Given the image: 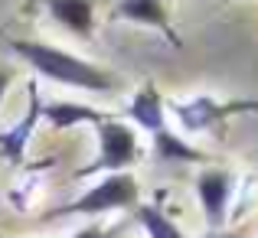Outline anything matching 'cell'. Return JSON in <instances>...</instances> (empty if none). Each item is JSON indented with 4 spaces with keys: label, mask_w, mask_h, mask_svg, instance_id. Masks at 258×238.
<instances>
[{
    "label": "cell",
    "mask_w": 258,
    "mask_h": 238,
    "mask_svg": "<svg viewBox=\"0 0 258 238\" xmlns=\"http://www.w3.org/2000/svg\"><path fill=\"white\" fill-rule=\"evenodd\" d=\"M10 49L17 56H23V62H30L39 75L62 82V85H76V88H88V92H111L114 78L108 72L95 69L92 62L79 56H69V52L56 49V46L46 43H26V39H13Z\"/></svg>",
    "instance_id": "obj_1"
},
{
    "label": "cell",
    "mask_w": 258,
    "mask_h": 238,
    "mask_svg": "<svg viewBox=\"0 0 258 238\" xmlns=\"http://www.w3.org/2000/svg\"><path fill=\"white\" fill-rule=\"evenodd\" d=\"M131 202H138V183H134V176L114 173V176H108L105 183L92 186L82 199L56 209V215H72V212L76 215H98V212H108V209L131 206Z\"/></svg>",
    "instance_id": "obj_2"
},
{
    "label": "cell",
    "mask_w": 258,
    "mask_h": 238,
    "mask_svg": "<svg viewBox=\"0 0 258 238\" xmlns=\"http://www.w3.org/2000/svg\"><path fill=\"white\" fill-rule=\"evenodd\" d=\"M98 137H101V153L92 167L79 170V176L85 173H95V170H118V167H127L138 153V140H134V131H127L124 124L118 121H101L98 124Z\"/></svg>",
    "instance_id": "obj_3"
},
{
    "label": "cell",
    "mask_w": 258,
    "mask_h": 238,
    "mask_svg": "<svg viewBox=\"0 0 258 238\" xmlns=\"http://www.w3.org/2000/svg\"><path fill=\"white\" fill-rule=\"evenodd\" d=\"M239 111H258V101H232V105H216L213 98H193V101H183L176 105V114L186 127H209L213 121H222L229 114H239Z\"/></svg>",
    "instance_id": "obj_4"
},
{
    "label": "cell",
    "mask_w": 258,
    "mask_h": 238,
    "mask_svg": "<svg viewBox=\"0 0 258 238\" xmlns=\"http://www.w3.org/2000/svg\"><path fill=\"white\" fill-rule=\"evenodd\" d=\"M196 193H200V202H203V209H206L209 222L219 225V222L226 219V202H229V193H232V176H229L226 170H206V173H200V180H196Z\"/></svg>",
    "instance_id": "obj_5"
},
{
    "label": "cell",
    "mask_w": 258,
    "mask_h": 238,
    "mask_svg": "<svg viewBox=\"0 0 258 238\" xmlns=\"http://www.w3.org/2000/svg\"><path fill=\"white\" fill-rule=\"evenodd\" d=\"M36 121H39V92H36V85H30V111H26V118L17 121V127L0 134V153H4L7 160L23 157V147L30 144V134H33V127H36Z\"/></svg>",
    "instance_id": "obj_6"
},
{
    "label": "cell",
    "mask_w": 258,
    "mask_h": 238,
    "mask_svg": "<svg viewBox=\"0 0 258 238\" xmlns=\"http://www.w3.org/2000/svg\"><path fill=\"white\" fill-rule=\"evenodd\" d=\"M118 17L138 20V23H147V26H157L173 46H180V39L173 36L170 23H167V13H164V7H160V0H121L118 4Z\"/></svg>",
    "instance_id": "obj_7"
},
{
    "label": "cell",
    "mask_w": 258,
    "mask_h": 238,
    "mask_svg": "<svg viewBox=\"0 0 258 238\" xmlns=\"http://www.w3.org/2000/svg\"><path fill=\"white\" fill-rule=\"evenodd\" d=\"M46 7L72 33H79V36L92 33V0H46Z\"/></svg>",
    "instance_id": "obj_8"
},
{
    "label": "cell",
    "mask_w": 258,
    "mask_h": 238,
    "mask_svg": "<svg viewBox=\"0 0 258 238\" xmlns=\"http://www.w3.org/2000/svg\"><path fill=\"white\" fill-rule=\"evenodd\" d=\"M131 118L138 121L141 127H147V131H164V114H160V95L154 92L151 85H144L138 95H134L131 101Z\"/></svg>",
    "instance_id": "obj_9"
},
{
    "label": "cell",
    "mask_w": 258,
    "mask_h": 238,
    "mask_svg": "<svg viewBox=\"0 0 258 238\" xmlns=\"http://www.w3.org/2000/svg\"><path fill=\"white\" fill-rule=\"evenodd\" d=\"M43 114H46V118H49L56 127L85 124V121H92V124H101V121H105L98 111H95V108H85V105H49Z\"/></svg>",
    "instance_id": "obj_10"
},
{
    "label": "cell",
    "mask_w": 258,
    "mask_h": 238,
    "mask_svg": "<svg viewBox=\"0 0 258 238\" xmlns=\"http://www.w3.org/2000/svg\"><path fill=\"white\" fill-rule=\"evenodd\" d=\"M154 150H157L160 160H203L200 150H193L189 144H183L180 137H173V134H167V131H157Z\"/></svg>",
    "instance_id": "obj_11"
},
{
    "label": "cell",
    "mask_w": 258,
    "mask_h": 238,
    "mask_svg": "<svg viewBox=\"0 0 258 238\" xmlns=\"http://www.w3.org/2000/svg\"><path fill=\"white\" fill-rule=\"evenodd\" d=\"M138 219H141V225L147 228V235H151V238H183L180 228H176L164 212H157V209H151V206L138 209Z\"/></svg>",
    "instance_id": "obj_12"
},
{
    "label": "cell",
    "mask_w": 258,
    "mask_h": 238,
    "mask_svg": "<svg viewBox=\"0 0 258 238\" xmlns=\"http://www.w3.org/2000/svg\"><path fill=\"white\" fill-rule=\"evenodd\" d=\"M76 238H105V232H98V228H85V232H79Z\"/></svg>",
    "instance_id": "obj_13"
},
{
    "label": "cell",
    "mask_w": 258,
    "mask_h": 238,
    "mask_svg": "<svg viewBox=\"0 0 258 238\" xmlns=\"http://www.w3.org/2000/svg\"><path fill=\"white\" fill-rule=\"evenodd\" d=\"M7 82H10V75H7V72H0V98H4V88H7Z\"/></svg>",
    "instance_id": "obj_14"
},
{
    "label": "cell",
    "mask_w": 258,
    "mask_h": 238,
    "mask_svg": "<svg viewBox=\"0 0 258 238\" xmlns=\"http://www.w3.org/2000/svg\"><path fill=\"white\" fill-rule=\"evenodd\" d=\"M222 238H239V235H222Z\"/></svg>",
    "instance_id": "obj_15"
}]
</instances>
